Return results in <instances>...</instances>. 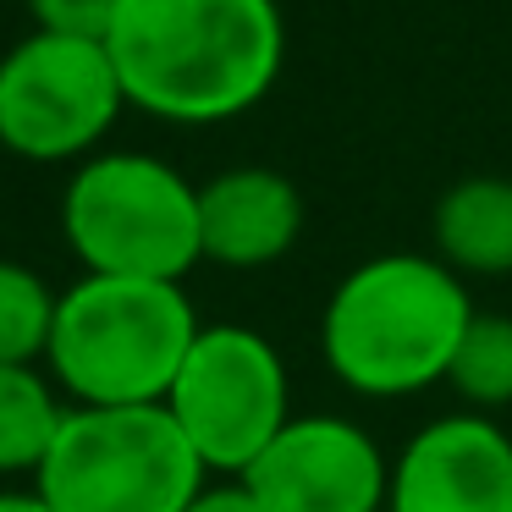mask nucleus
Listing matches in <instances>:
<instances>
[{
	"label": "nucleus",
	"mask_w": 512,
	"mask_h": 512,
	"mask_svg": "<svg viewBox=\"0 0 512 512\" xmlns=\"http://www.w3.org/2000/svg\"><path fill=\"white\" fill-rule=\"evenodd\" d=\"M127 111L116 61L100 39L28 34L0 56V149L34 166H61L100 149Z\"/></svg>",
	"instance_id": "nucleus-7"
},
{
	"label": "nucleus",
	"mask_w": 512,
	"mask_h": 512,
	"mask_svg": "<svg viewBox=\"0 0 512 512\" xmlns=\"http://www.w3.org/2000/svg\"><path fill=\"white\" fill-rule=\"evenodd\" d=\"M61 232L89 276L182 281L204 259L199 188L160 155H89L61 193Z\"/></svg>",
	"instance_id": "nucleus-4"
},
{
	"label": "nucleus",
	"mask_w": 512,
	"mask_h": 512,
	"mask_svg": "<svg viewBox=\"0 0 512 512\" xmlns=\"http://www.w3.org/2000/svg\"><path fill=\"white\" fill-rule=\"evenodd\" d=\"M67 408L34 364H0V474H39Z\"/></svg>",
	"instance_id": "nucleus-12"
},
{
	"label": "nucleus",
	"mask_w": 512,
	"mask_h": 512,
	"mask_svg": "<svg viewBox=\"0 0 512 512\" xmlns=\"http://www.w3.org/2000/svg\"><path fill=\"white\" fill-rule=\"evenodd\" d=\"M188 512H265V507H259V496L243 485V479H221V485L204 479V490L188 501Z\"/></svg>",
	"instance_id": "nucleus-16"
},
{
	"label": "nucleus",
	"mask_w": 512,
	"mask_h": 512,
	"mask_svg": "<svg viewBox=\"0 0 512 512\" xmlns=\"http://www.w3.org/2000/svg\"><path fill=\"white\" fill-rule=\"evenodd\" d=\"M166 408L204 468L237 479L292 419L287 364L254 325H204L171 380Z\"/></svg>",
	"instance_id": "nucleus-6"
},
{
	"label": "nucleus",
	"mask_w": 512,
	"mask_h": 512,
	"mask_svg": "<svg viewBox=\"0 0 512 512\" xmlns=\"http://www.w3.org/2000/svg\"><path fill=\"white\" fill-rule=\"evenodd\" d=\"M199 331L182 281L83 270V281L56 298L45 364L78 408H144L166 402Z\"/></svg>",
	"instance_id": "nucleus-3"
},
{
	"label": "nucleus",
	"mask_w": 512,
	"mask_h": 512,
	"mask_svg": "<svg viewBox=\"0 0 512 512\" xmlns=\"http://www.w3.org/2000/svg\"><path fill=\"white\" fill-rule=\"evenodd\" d=\"M386 512H512V435L490 413H446L391 457Z\"/></svg>",
	"instance_id": "nucleus-9"
},
{
	"label": "nucleus",
	"mask_w": 512,
	"mask_h": 512,
	"mask_svg": "<svg viewBox=\"0 0 512 512\" xmlns=\"http://www.w3.org/2000/svg\"><path fill=\"white\" fill-rule=\"evenodd\" d=\"M56 298L45 276L0 259V364H39L56 331Z\"/></svg>",
	"instance_id": "nucleus-14"
},
{
	"label": "nucleus",
	"mask_w": 512,
	"mask_h": 512,
	"mask_svg": "<svg viewBox=\"0 0 512 512\" xmlns=\"http://www.w3.org/2000/svg\"><path fill=\"white\" fill-rule=\"evenodd\" d=\"M446 386L463 397L468 413L512 408V314L474 309L463 342H457V358H452Z\"/></svg>",
	"instance_id": "nucleus-13"
},
{
	"label": "nucleus",
	"mask_w": 512,
	"mask_h": 512,
	"mask_svg": "<svg viewBox=\"0 0 512 512\" xmlns=\"http://www.w3.org/2000/svg\"><path fill=\"white\" fill-rule=\"evenodd\" d=\"M468 320L474 298L452 265L435 254H375L331 287L320 353L353 397L397 402L452 375Z\"/></svg>",
	"instance_id": "nucleus-2"
},
{
	"label": "nucleus",
	"mask_w": 512,
	"mask_h": 512,
	"mask_svg": "<svg viewBox=\"0 0 512 512\" xmlns=\"http://www.w3.org/2000/svg\"><path fill=\"white\" fill-rule=\"evenodd\" d=\"M210 468L171 419L144 408H67L34 490L50 512H188Z\"/></svg>",
	"instance_id": "nucleus-5"
},
{
	"label": "nucleus",
	"mask_w": 512,
	"mask_h": 512,
	"mask_svg": "<svg viewBox=\"0 0 512 512\" xmlns=\"http://www.w3.org/2000/svg\"><path fill=\"white\" fill-rule=\"evenodd\" d=\"M127 0H28V17H34L39 34H67V39H111L116 17H122Z\"/></svg>",
	"instance_id": "nucleus-15"
},
{
	"label": "nucleus",
	"mask_w": 512,
	"mask_h": 512,
	"mask_svg": "<svg viewBox=\"0 0 512 512\" xmlns=\"http://www.w3.org/2000/svg\"><path fill=\"white\" fill-rule=\"evenodd\" d=\"M303 237V193L270 166H232L199 188V243L210 265L265 270Z\"/></svg>",
	"instance_id": "nucleus-10"
},
{
	"label": "nucleus",
	"mask_w": 512,
	"mask_h": 512,
	"mask_svg": "<svg viewBox=\"0 0 512 512\" xmlns=\"http://www.w3.org/2000/svg\"><path fill=\"white\" fill-rule=\"evenodd\" d=\"M0 512H50V507H45L39 490H6V496H0Z\"/></svg>",
	"instance_id": "nucleus-17"
},
{
	"label": "nucleus",
	"mask_w": 512,
	"mask_h": 512,
	"mask_svg": "<svg viewBox=\"0 0 512 512\" xmlns=\"http://www.w3.org/2000/svg\"><path fill=\"white\" fill-rule=\"evenodd\" d=\"M435 259L457 276H512V177H463L435 199Z\"/></svg>",
	"instance_id": "nucleus-11"
},
{
	"label": "nucleus",
	"mask_w": 512,
	"mask_h": 512,
	"mask_svg": "<svg viewBox=\"0 0 512 512\" xmlns=\"http://www.w3.org/2000/svg\"><path fill=\"white\" fill-rule=\"evenodd\" d=\"M237 479L265 512H386L391 463L364 424L342 413H292Z\"/></svg>",
	"instance_id": "nucleus-8"
},
{
	"label": "nucleus",
	"mask_w": 512,
	"mask_h": 512,
	"mask_svg": "<svg viewBox=\"0 0 512 512\" xmlns=\"http://www.w3.org/2000/svg\"><path fill=\"white\" fill-rule=\"evenodd\" d=\"M105 50L133 111L215 127L281 83L287 17L276 0H127Z\"/></svg>",
	"instance_id": "nucleus-1"
}]
</instances>
